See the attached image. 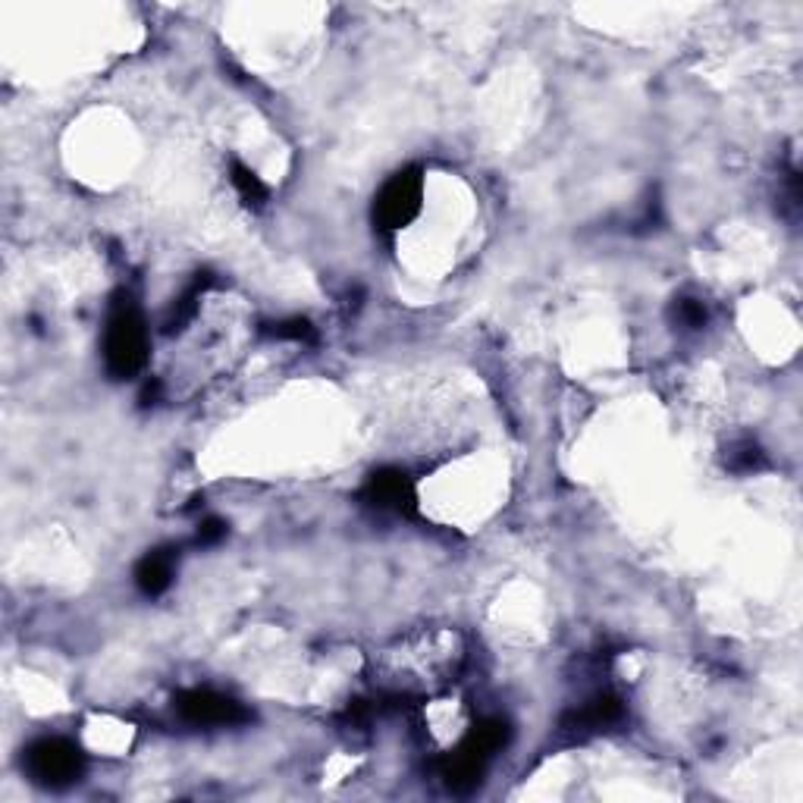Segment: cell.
Masks as SVG:
<instances>
[{
    "label": "cell",
    "mask_w": 803,
    "mask_h": 803,
    "mask_svg": "<svg viewBox=\"0 0 803 803\" xmlns=\"http://www.w3.org/2000/svg\"><path fill=\"white\" fill-rule=\"evenodd\" d=\"M148 361V333H145V320L136 311V305L117 301L113 311L107 317L105 327V365L110 377L117 380H129L136 377Z\"/></svg>",
    "instance_id": "obj_1"
},
{
    "label": "cell",
    "mask_w": 803,
    "mask_h": 803,
    "mask_svg": "<svg viewBox=\"0 0 803 803\" xmlns=\"http://www.w3.org/2000/svg\"><path fill=\"white\" fill-rule=\"evenodd\" d=\"M26 772L32 775L36 785L60 791V787H70L82 779L86 756L67 737H41L26 753Z\"/></svg>",
    "instance_id": "obj_2"
},
{
    "label": "cell",
    "mask_w": 803,
    "mask_h": 803,
    "mask_svg": "<svg viewBox=\"0 0 803 803\" xmlns=\"http://www.w3.org/2000/svg\"><path fill=\"white\" fill-rule=\"evenodd\" d=\"M420 198H424V179L418 170H402L377 195L374 220L389 232L405 229L420 214Z\"/></svg>",
    "instance_id": "obj_3"
},
{
    "label": "cell",
    "mask_w": 803,
    "mask_h": 803,
    "mask_svg": "<svg viewBox=\"0 0 803 803\" xmlns=\"http://www.w3.org/2000/svg\"><path fill=\"white\" fill-rule=\"evenodd\" d=\"M179 713L192 725H239L248 718L242 706L217 691H189L179 697Z\"/></svg>",
    "instance_id": "obj_4"
},
{
    "label": "cell",
    "mask_w": 803,
    "mask_h": 803,
    "mask_svg": "<svg viewBox=\"0 0 803 803\" xmlns=\"http://www.w3.org/2000/svg\"><path fill=\"white\" fill-rule=\"evenodd\" d=\"M365 496L367 503H374L377 508H393V512H402L415 503V489L402 472H377L367 480Z\"/></svg>",
    "instance_id": "obj_5"
},
{
    "label": "cell",
    "mask_w": 803,
    "mask_h": 803,
    "mask_svg": "<svg viewBox=\"0 0 803 803\" xmlns=\"http://www.w3.org/2000/svg\"><path fill=\"white\" fill-rule=\"evenodd\" d=\"M174 572L176 562L170 553H148L145 559L136 565V587H139L145 596H160L170 584H174Z\"/></svg>",
    "instance_id": "obj_6"
},
{
    "label": "cell",
    "mask_w": 803,
    "mask_h": 803,
    "mask_svg": "<svg viewBox=\"0 0 803 803\" xmlns=\"http://www.w3.org/2000/svg\"><path fill=\"white\" fill-rule=\"evenodd\" d=\"M622 718V703L609 694H599V697L587 700L572 718V732H599V728H609Z\"/></svg>",
    "instance_id": "obj_7"
},
{
    "label": "cell",
    "mask_w": 803,
    "mask_h": 803,
    "mask_svg": "<svg viewBox=\"0 0 803 803\" xmlns=\"http://www.w3.org/2000/svg\"><path fill=\"white\" fill-rule=\"evenodd\" d=\"M232 186H236V192H239V198H242L245 205H251V208H261L264 201H267V186H264L261 179H258V174L255 170H248L245 163H232Z\"/></svg>",
    "instance_id": "obj_8"
},
{
    "label": "cell",
    "mask_w": 803,
    "mask_h": 803,
    "mask_svg": "<svg viewBox=\"0 0 803 803\" xmlns=\"http://www.w3.org/2000/svg\"><path fill=\"white\" fill-rule=\"evenodd\" d=\"M678 317H682L684 327H703V320H706V311L700 308L697 301L684 298L682 305H678Z\"/></svg>",
    "instance_id": "obj_9"
}]
</instances>
